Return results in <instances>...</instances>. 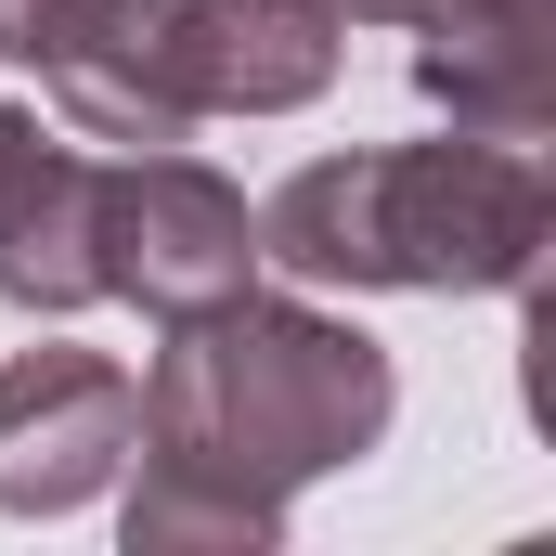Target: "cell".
I'll use <instances>...</instances> for the list:
<instances>
[{
    "instance_id": "6da1fadb",
    "label": "cell",
    "mask_w": 556,
    "mask_h": 556,
    "mask_svg": "<svg viewBox=\"0 0 556 556\" xmlns=\"http://www.w3.org/2000/svg\"><path fill=\"white\" fill-rule=\"evenodd\" d=\"M130 427V505L117 531L130 556H181V544H273L285 505L337 466H363L389 415H402V376L363 324L337 311H298L233 285L220 311H181Z\"/></svg>"
},
{
    "instance_id": "7a4b0ae2",
    "label": "cell",
    "mask_w": 556,
    "mask_h": 556,
    "mask_svg": "<svg viewBox=\"0 0 556 556\" xmlns=\"http://www.w3.org/2000/svg\"><path fill=\"white\" fill-rule=\"evenodd\" d=\"M556 194L518 142H376V155H311L260 207V260L298 285H376V298H505L544 273Z\"/></svg>"
},
{
    "instance_id": "3957f363",
    "label": "cell",
    "mask_w": 556,
    "mask_h": 556,
    "mask_svg": "<svg viewBox=\"0 0 556 556\" xmlns=\"http://www.w3.org/2000/svg\"><path fill=\"white\" fill-rule=\"evenodd\" d=\"M91 285L130 298L142 324L220 311L233 285H260V207H247L207 155L142 142L117 168H91Z\"/></svg>"
},
{
    "instance_id": "277c9868",
    "label": "cell",
    "mask_w": 556,
    "mask_h": 556,
    "mask_svg": "<svg viewBox=\"0 0 556 556\" xmlns=\"http://www.w3.org/2000/svg\"><path fill=\"white\" fill-rule=\"evenodd\" d=\"M350 26L324 0H142V78L181 117H285L337 91Z\"/></svg>"
},
{
    "instance_id": "5b68a950",
    "label": "cell",
    "mask_w": 556,
    "mask_h": 556,
    "mask_svg": "<svg viewBox=\"0 0 556 556\" xmlns=\"http://www.w3.org/2000/svg\"><path fill=\"white\" fill-rule=\"evenodd\" d=\"M142 389L104 350H13L0 363V518H65L130 466Z\"/></svg>"
},
{
    "instance_id": "8992f818",
    "label": "cell",
    "mask_w": 556,
    "mask_h": 556,
    "mask_svg": "<svg viewBox=\"0 0 556 556\" xmlns=\"http://www.w3.org/2000/svg\"><path fill=\"white\" fill-rule=\"evenodd\" d=\"M0 65H26L78 142H181L194 117L142 78V0H0Z\"/></svg>"
},
{
    "instance_id": "52a82bcc",
    "label": "cell",
    "mask_w": 556,
    "mask_h": 556,
    "mask_svg": "<svg viewBox=\"0 0 556 556\" xmlns=\"http://www.w3.org/2000/svg\"><path fill=\"white\" fill-rule=\"evenodd\" d=\"M91 168L104 155L39 130L26 104H0V298L39 311V324H65V311L104 298L91 285Z\"/></svg>"
},
{
    "instance_id": "ba28073f",
    "label": "cell",
    "mask_w": 556,
    "mask_h": 556,
    "mask_svg": "<svg viewBox=\"0 0 556 556\" xmlns=\"http://www.w3.org/2000/svg\"><path fill=\"white\" fill-rule=\"evenodd\" d=\"M415 91L453 130L531 142L556 117V13L544 26H415Z\"/></svg>"
},
{
    "instance_id": "9c48e42d",
    "label": "cell",
    "mask_w": 556,
    "mask_h": 556,
    "mask_svg": "<svg viewBox=\"0 0 556 556\" xmlns=\"http://www.w3.org/2000/svg\"><path fill=\"white\" fill-rule=\"evenodd\" d=\"M337 26H544V0H324Z\"/></svg>"
}]
</instances>
